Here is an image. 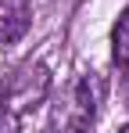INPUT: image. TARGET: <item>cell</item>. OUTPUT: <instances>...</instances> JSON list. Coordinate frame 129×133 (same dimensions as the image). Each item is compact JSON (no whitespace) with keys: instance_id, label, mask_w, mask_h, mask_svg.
<instances>
[{"instance_id":"7a4b0ae2","label":"cell","mask_w":129,"mask_h":133,"mask_svg":"<svg viewBox=\"0 0 129 133\" xmlns=\"http://www.w3.org/2000/svg\"><path fill=\"white\" fill-rule=\"evenodd\" d=\"M29 32V4L25 0H0V43L11 47Z\"/></svg>"},{"instance_id":"3957f363","label":"cell","mask_w":129,"mask_h":133,"mask_svg":"<svg viewBox=\"0 0 129 133\" xmlns=\"http://www.w3.org/2000/svg\"><path fill=\"white\" fill-rule=\"evenodd\" d=\"M111 58L115 65H129V7H122L118 22L111 29Z\"/></svg>"},{"instance_id":"6da1fadb","label":"cell","mask_w":129,"mask_h":133,"mask_svg":"<svg viewBox=\"0 0 129 133\" xmlns=\"http://www.w3.org/2000/svg\"><path fill=\"white\" fill-rule=\"evenodd\" d=\"M101 79L97 76H83L75 87L68 90V101L58 104L54 111V126H64V130H83L93 122V115H97V104H101Z\"/></svg>"}]
</instances>
